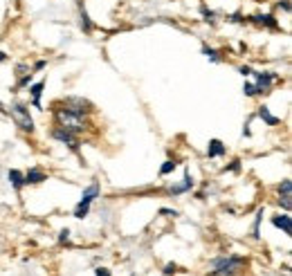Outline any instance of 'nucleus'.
Listing matches in <instances>:
<instances>
[{
    "label": "nucleus",
    "mask_w": 292,
    "mask_h": 276,
    "mask_svg": "<svg viewBox=\"0 0 292 276\" xmlns=\"http://www.w3.org/2000/svg\"><path fill=\"white\" fill-rule=\"evenodd\" d=\"M5 59H7V54H5V52H0V63H3Z\"/></svg>",
    "instance_id": "2f4dec72"
},
{
    "label": "nucleus",
    "mask_w": 292,
    "mask_h": 276,
    "mask_svg": "<svg viewBox=\"0 0 292 276\" xmlns=\"http://www.w3.org/2000/svg\"><path fill=\"white\" fill-rule=\"evenodd\" d=\"M247 265V260L243 256H236V254H229V256H221L213 258L209 265H207V274L209 276H232Z\"/></svg>",
    "instance_id": "f03ea898"
},
{
    "label": "nucleus",
    "mask_w": 292,
    "mask_h": 276,
    "mask_svg": "<svg viewBox=\"0 0 292 276\" xmlns=\"http://www.w3.org/2000/svg\"><path fill=\"white\" fill-rule=\"evenodd\" d=\"M276 191H279V205L285 211H290L292 209V180H283Z\"/></svg>",
    "instance_id": "6e6552de"
},
{
    "label": "nucleus",
    "mask_w": 292,
    "mask_h": 276,
    "mask_svg": "<svg viewBox=\"0 0 292 276\" xmlns=\"http://www.w3.org/2000/svg\"><path fill=\"white\" fill-rule=\"evenodd\" d=\"M9 114H12V119H14V124L20 128V130H25V133H34V119H32V114H29V108L25 106V103H12L9 106Z\"/></svg>",
    "instance_id": "7ed1b4c3"
},
{
    "label": "nucleus",
    "mask_w": 292,
    "mask_h": 276,
    "mask_svg": "<svg viewBox=\"0 0 292 276\" xmlns=\"http://www.w3.org/2000/svg\"><path fill=\"white\" fill-rule=\"evenodd\" d=\"M238 72H241L243 76H249V74H252V67H249V65H241V67H238Z\"/></svg>",
    "instance_id": "a878e982"
},
{
    "label": "nucleus",
    "mask_w": 292,
    "mask_h": 276,
    "mask_svg": "<svg viewBox=\"0 0 292 276\" xmlns=\"http://www.w3.org/2000/svg\"><path fill=\"white\" fill-rule=\"evenodd\" d=\"M43 180H48V175L41 169H29L27 173H25V184H41Z\"/></svg>",
    "instance_id": "9b49d317"
},
{
    "label": "nucleus",
    "mask_w": 292,
    "mask_h": 276,
    "mask_svg": "<svg viewBox=\"0 0 292 276\" xmlns=\"http://www.w3.org/2000/svg\"><path fill=\"white\" fill-rule=\"evenodd\" d=\"M164 216H178V211H171V209H162Z\"/></svg>",
    "instance_id": "7c9ffc66"
},
{
    "label": "nucleus",
    "mask_w": 292,
    "mask_h": 276,
    "mask_svg": "<svg viewBox=\"0 0 292 276\" xmlns=\"http://www.w3.org/2000/svg\"><path fill=\"white\" fill-rule=\"evenodd\" d=\"M259 117L263 119V122L268 124V126H276V124L281 122L279 117H274V114L270 112V108H268V106H261V108H259Z\"/></svg>",
    "instance_id": "2eb2a0df"
},
{
    "label": "nucleus",
    "mask_w": 292,
    "mask_h": 276,
    "mask_svg": "<svg viewBox=\"0 0 292 276\" xmlns=\"http://www.w3.org/2000/svg\"><path fill=\"white\" fill-rule=\"evenodd\" d=\"M52 137L56 139V142H61V144H65V146H70L72 150H79V137H77L75 133H67V130H63V128H59L56 126L54 130H52Z\"/></svg>",
    "instance_id": "0eeeda50"
},
{
    "label": "nucleus",
    "mask_w": 292,
    "mask_h": 276,
    "mask_svg": "<svg viewBox=\"0 0 292 276\" xmlns=\"http://www.w3.org/2000/svg\"><path fill=\"white\" fill-rule=\"evenodd\" d=\"M43 67H45V61H36L34 63V70H43Z\"/></svg>",
    "instance_id": "c756f323"
},
{
    "label": "nucleus",
    "mask_w": 292,
    "mask_h": 276,
    "mask_svg": "<svg viewBox=\"0 0 292 276\" xmlns=\"http://www.w3.org/2000/svg\"><path fill=\"white\" fill-rule=\"evenodd\" d=\"M254 25H259V27H268V29H279V23H276V18L272 14H257V16H249Z\"/></svg>",
    "instance_id": "1a4fd4ad"
},
{
    "label": "nucleus",
    "mask_w": 292,
    "mask_h": 276,
    "mask_svg": "<svg viewBox=\"0 0 292 276\" xmlns=\"http://www.w3.org/2000/svg\"><path fill=\"white\" fill-rule=\"evenodd\" d=\"M276 7H279V9H283V12H290V3H288V0H283V3H279V5H276Z\"/></svg>",
    "instance_id": "c85d7f7f"
},
{
    "label": "nucleus",
    "mask_w": 292,
    "mask_h": 276,
    "mask_svg": "<svg viewBox=\"0 0 292 276\" xmlns=\"http://www.w3.org/2000/svg\"><path fill=\"white\" fill-rule=\"evenodd\" d=\"M81 27H83V32H86V34H90L92 29H95V25H92L90 16H88V12L83 7H81Z\"/></svg>",
    "instance_id": "f3484780"
},
{
    "label": "nucleus",
    "mask_w": 292,
    "mask_h": 276,
    "mask_svg": "<svg viewBox=\"0 0 292 276\" xmlns=\"http://www.w3.org/2000/svg\"><path fill=\"white\" fill-rule=\"evenodd\" d=\"M261 218H263V209H259V213H257V220H254V233H252L254 238H259V225H261Z\"/></svg>",
    "instance_id": "412c9836"
},
{
    "label": "nucleus",
    "mask_w": 292,
    "mask_h": 276,
    "mask_svg": "<svg viewBox=\"0 0 292 276\" xmlns=\"http://www.w3.org/2000/svg\"><path fill=\"white\" fill-rule=\"evenodd\" d=\"M202 16H205L207 23H213V20H216V14H213L211 9H207V7H202Z\"/></svg>",
    "instance_id": "4be33fe9"
},
{
    "label": "nucleus",
    "mask_w": 292,
    "mask_h": 276,
    "mask_svg": "<svg viewBox=\"0 0 292 276\" xmlns=\"http://www.w3.org/2000/svg\"><path fill=\"white\" fill-rule=\"evenodd\" d=\"M272 225L276 229H281L283 233H292V218L288 216V213H283V216H272Z\"/></svg>",
    "instance_id": "9d476101"
},
{
    "label": "nucleus",
    "mask_w": 292,
    "mask_h": 276,
    "mask_svg": "<svg viewBox=\"0 0 292 276\" xmlns=\"http://www.w3.org/2000/svg\"><path fill=\"white\" fill-rule=\"evenodd\" d=\"M63 108H67V110H72L77 114H83V117H88V114L92 112V103L83 97H65Z\"/></svg>",
    "instance_id": "423d86ee"
},
{
    "label": "nucleus",
    "mask_w": 292,
    "mask_h": 276,
    "mask_svg": "<svg viewBox=\"0 0 292 276\" xmlns=\"http://www.w3.org/2000/svg\"><path fill=\"white\" fill-rule=\"evenodd\" d=\"M252 74L257 76V95H268V92H272V83L279 81V74H274V72H254Z\"/></svg>",
    "instance_id": "39448f33"
},
{
    "label": "nucleus",
    "mask_w": 292,
    "mask_h": 276,
    "mask_svg": "<svg viewBox=\"0 0 292 276\" xmlns=\"http://www.w3.org/2000/svg\"><path fill=\"white\" fill-rule=\"evenodd\" d=\"M207 155H209V157H221V155H225V144H223L221 139H211L209 146H207Z\"/></svg>",
    "instance_id": "f8f14e48"
},
{
    "label": "nucleus",
    "mask_w": 292,
    "mask_h": 276,
    "mask_svg": "<svg viewBox=\"0 0 292 276\" xmlns=\"http://www.w3.org/2000/svg\"><path fill=\"white\" fill-rule=\"evenodd\" d=\"M191 186H194V180H191V175H189V173H185V182H182V184H178V186H171L169 193H171V195L185 193V191H189Z\"/></svg>",
    "instance_id": "dca6fc26"
},
{
    "label": "nucleus",
    "mask_w": 292,
    "mask_h": 276,
    "mask_svg": "<svg viewBox=\"0 0 292 276\" xmlns=\"http://www.w3.org/2000/svg\"><path fill=\"white\" fill-rule=\"evenodd\" d=\"M52 112H54V124L59 128L67 130V133H75V135H81L83 130H86L90 124H88V119L83 117V114H77L72 110H67V108L59 106L56 103L54 108H52Z\"/></svg>",
    "instance_id": "f257e3e1"
},
{
    "label": "nucleus",
    "mask_w": 292,
    "mask_h": 276,
    "mask_svg": "<svg viewBox=\"0 0 292 276\" xmlns=\"http://www.w3.org/2000/svg\"><path fill=\"white\" fill-rule=\"evenodd\" d=\"M67 238H70V229H63V231L59 233V241L61 243H67Z\"/></svg>",
    "instance_id": "bb28decb"
},
{
    "label": "nucleus",
    "mask_w": 292,
    "mask_h": 276,
    "mask_svg": "<svg viewBox=\"0 0 292 276\" xmlns=\"http://www.w3.org/2000/svg\"><path fill=\"white\" fill-rule=\"evenodd\" d=\"M175 272H178V265H175V263H166L164 265V274L166 276H171V274H175Z\"/></svg>",
    "instance_id": "5701e85b"
},
{
    "label": "nucleus",
    "mask_w": 292,
    "mask_h": 276,
    "mask_svg": "<svg viewBox=\"0 0 292 276\" xmlns=\"http://www.w3.org/2000/svg\"><path fill=\"white\" fill-rule=\"evenodd\" d=\"M95 276H111V269H106V267H97V269H95Z\"/></svg>",
    "instance_id": "393cba45"
},
{
    "label": "nucleus",
    "mask_w": 292,
    "mask_h": 276,
    "mask_svg": "<svg viewBox=\"0 0 292 276\" xmlns=\"http://www.w3.org/2000/svg\"><path fill=\"white\" fill-rule=\"evenodd\" d=\"M175 166H178V162H173V160H166V162L160 166V173L162 175H169V173H173L175 171Z\"/></svg>",
    "instance_id": "6ab92c4d"
},
{
    "label": "nucleus",
    "mask_w": 292,
    "mask_h": 276,
    "mask_svg": "<svg viewBox=\"0 0 292 276\" xmlns=\"http://www.w3.org/2000/svg\"><path fill=\"white\" fill-rule=\"evenodd\" d=\"M97 195H99V184H97V182H92V184L83 191L79 205H77V209H75V218H86L88 211H90V205L95 202Z\"/></svg>",
    "instance_id": "20e7f679"
},
{
    "label": "nucleus",
    "mask_w": 292,
    "mask_h": 276,
    "mask_svg": "<svg viewBox=\"0 0 292 276\" xmlns=\"http://www.w3.org/2000/svg\"><path fill=\"white\" fill-rule=\"evenodd\" d=\"M0 110H3V103H0Z\"/></svg>",
    "instance_id": "473e14b6"
},
{
    "label": "nucleus",
    "mask_w": 292,
    "mask_h": 276,
    "mask_svg": "<svg viewBox=\"0 0 292 276\" xmlns=\"http://www.w3.org/2000/svg\"><path fill=\"white\" fill-rule=\"evenodd\" d=\"M202 54H205L207 56V59H211L213 61V63H221V52H218V50H213V48H207V45H202Z\"/></svg>",
    "instance_id": "a211bd4d"
},
{
    "label": "nucleus",
    "mask_w": 292,
    "mask_h": 276,
    "mask_svg": "<svg viewBox=\"0 0 292 276\" xmlns=\"http://www.w3.org/2000/svg\"><path fill=\"white\" fill-rule=\"evenodd\" d=\"M43 88H45V81H39V83H34V86L29 88V92H32V103H34V108H43V106H41V95H43Z\"/></svg>",
    "instance_id": "4468645a"
},
{
    "label": "nucleus",
    "mask_w": 292,
    "mask_h": 276,
    "mask_svg": "<svg viewBox=\"0 0 292 276\" xmlns=\"http://www.w3.org/2000/svg\"><path fill=\"white\" fill-rule=\"evenodd\" d=\"M254 3H261V0H254Z\"/></svg>",
    "instance_id": "72a5a7b5"
},
{
    "label": "nucleus",
    "mask_w": 292,
    "mask_h": 276,
    "mask_svg": "<svg viewBox=\"0 0 292 276\" xmlns=\"http://www.w3.org/2000/svg\"><path fill=\"white\" fill-rule=\"evenodd\" d=\"M238 169H241V162H238V160H236V162H234V164L225 166V171H238Z\"/></svg>",
    "instance_id": "cd10ccee"
},
{
    "label": "nucleus",
    "mask_w": 292,
    "mask_h": 276,
    "mask_svg": "<svg viewBox=\"0 0 292 276\" xmlns=\"http://www.w3.org/2000/svg\"><path fill=\"white\" fill-rule=\"evenodd\" d=\"M243 92H245V97H257V86H254V83H245Z\"/></svg>",
    "instance_id": "aec40b11"
},
{
    "label": "nucleus",
    "mask_w": 292,
    "mask_h": 276,
    "mask_svg": "<svg viewBox=\"0 0 292 276\" xmlns=\"http://www.w3.org/2000/svg\"><path fill=\"white\" fill-rule=\"evenodd\" d=\"M27 70H29V67L25 65V63H18V65H16V76L20 79V76H23V74H25V72H27Z\"/></svg>",
    "instance_id": "b1692460"
},
{
    "label": "nucleus",
    "mask_w": 292,
    "mask_h": 276,
    "mask_svg": "<svg viewBox=\"0 0 292 276\" xmlns=\"http://www.w3.org/2000/svg\"><path fill=\"white\" fill-rule=\"evenodd\" d=\"M7 175H9V182H12V186H14L16 191H20V189L25 186V175L20 173V171L9 169V173H7Z\"/></svg>",
    "instance_id": "ddd939ff"
}]
</instances>
